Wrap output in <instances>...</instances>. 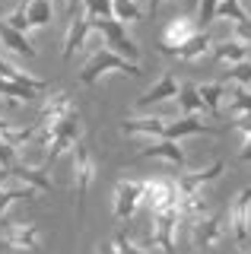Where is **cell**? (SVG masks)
Masks as SVG:
<instances>
[{"instance_id": "cell-16", "label": "cell", "mask_w": 251, "mask_h": 254, "mask_svg": "<svg viewBox=\"0 0 251 254\" xmlns=\"http://www.w3.org/2000/svg\"><path fill=\"white\" fill-rule=\"evenodd\" d=\"M140 156L143 159H162V162L178 165V169H185V162H188V156H185L178 140H150L146 146H140Z\"/></svg>"}, {"instance_id": "cell-11", "label": "cell", "mask_w": 251, "mask_h": 254, "mask_svg": "<svg viewBox=\"0 0 251 254\" xmlns=\"http://www.w3.org/2000/svg\"><path fill=\"white\" fill-rule=\"evenodd\" d=\"M143 206L153 213L175 210L178 206V188L175 178H143Z\"/></svg>"}, {"instance_id": "cell-31", "label": "cell", "mask_w": 251, "mask_h": 254, "mask_svg": "<svg viewBox=\"0 0 251 254\" xmlns=\"http://www.w3.org/2000/svg\"><path fill=\"white\" fill-rule=\"evenodd\" d=\"M229 79L239 89H251V61H242L235 67H229Z\"/></svg>"}, {"instance_id": "cell-30", "label": "cell", "mask_w": 251, "mask_h": 254, "mask_svg": "<svg viewBox=\"0 0 251 254\" xmlns=\"http://www.w3.org/2000/svg\"><path fill=\"white\" fill-rule=\"evenodd\" d=\"M235 130L245 137V143H242V149H239V159L242 162H251V115H245V118H235Z\"/></svg>"}, {"instance_id": "cell-38", "label": "cell", "mask_w": 251, "mask_h": 254, "mask_svg": "<svg viewBox=\"0 0 251 254\" xmlns=\"http://www.w3.org/2000/svg\"><path fill=\"white\" fill-rule=\"evenodd\" d=\"M248 248H251V242H248Z\"/></svg>"}, {"instance_id": "cell-4", "label": "cell", "mask_w": 251, "mask_h": 254, "mask_svg": "<svg viewBox=\"0 0 251 254\" xmlns=\"http://www.w3.org/2000/svg\"><path fill=\"white\" fill-rule=\"evenodd\" d=\"M223 213H226V232L232 235L239 251H245L248 242H251V185L242 188Z\"/></svg>"}, {"instance_id": "cell-17", "label": "cell", "mask_w": 251, "mask_h": 254, "mask_svg": "<svg viewBox=\"0 0 251 254\" xmlns=\"http://www.w3.org/2000/svg\"><path fill=\"white\" fill-rule=\"evenodd\" d=\"M92 32H96V22H92L86 13H80V16H73V19H70L67 35H64V61H70L76 51H80Z\"/></svg>"}, {"instance_id": "cell-10", "label": "cell", "mask_w": 251, "mask_h": 254, "mask_svg": "<svg viewBox=\"0 0 251 254\" xmlns=\"http://www.w3.org/2000/svg\"><path fill=\"white\" fill-rule=\"evenodd\" d=\"M96 32L105 38L108 51H115V54H121V58L140 64V48H137L134 38L127 35V26H121L118 19H102V22H96Z\"/></svg>"}, {"instance_id": "cell-22", "label": "cell", "mask_w": 251, "mask_h": 254, "mask_svg": "<svg viewBox=\"0 0 251 254\" xmlns=\"http://www.w3.org/2000/svg\"><path fill=\"white\" fill-rule=\"evenodd\" d=\"M112 16L121 26H137L146 19V0H112Z\"/></svg>"}, {"instance_id": "cell-2", "label": "cell", "mask_w": 251, "mask_h": 254, "mask_svg": "<svg viewBox=\"0 0 251 254\" xmlns=\"http://www.w3.org/2000/svg\"><path fill=\"white\" fill-rule=\"evenodd\" d=\"M105 73H127V76H143V67L127 58H121V54L108 51V48H99V51H92V58L80 67V83L83 86H96Z\"/></svg>"}, {"instance_id": "cell-5", "label": "cell", "mask_w": 251, "mask_h": 254, "mask_svg": "<svg viewBox=\"0 0 251 254\" xmlns=\"http://www.w3.org/2000/svg\"><path fill=\"white\" fill-rule=\"evenodd\" d=\"M54 19V3L51 0H26L19 10H13L6 16V26H13L16 32L29 35V32H38L45 26H51Z\"/></svg>"}, {"instance_id": "cell-35", "label": "cell", "mask_w": 251, "mask_h": 254, "mask_svg": "<svg viewBox=\"0 0 251 254\" xmlns=\"http://www.w3.org/2000/svg\"><path fill=\"white\" fill-rule=\"evenodd\" d=\"M162 3H166V0H146V16H156Z\"/></svg>"}, {"instance_id": "cell-25", "label": "cell", "mask_w": 251, "mask_h": 254, "mask_svg": "<svg viewBox=\"0 0 251 254\" xmlns=\"http://www.w3.org/2000/svg\"><path fill=\"white\" fill-rule=\"evenodd\" d=\"M216 19H223V22H229V26H235V22H248L251 13L245 10V0H219Z\"/></svg>"}, {"instance_id": "cell-36", "label": "cell", "mask_w": 251, "mask_h": 254, "mask_svg": "<svg viewBox=\"0 0 251 254\" xmlns=\"http://www.w3.org/2000/svg\"><path fill=\"white\" fill-rule=\"evenodd\" d=\"M197 3H200V0H182V6H185V13H197Z\"/></svg>"}, {"instance_id": "cell-21", "label": "cell", "mask_w": 251, "mask_h": 254, "mask_svg": "<svg viewBox=\"0 0 251 254\" xmlns=\"http://www.w3.org/2000/svg\"><path fill=\"white\" fill-rule=\"evenodd\" d=\"M229 92V83L226 79H213V83H197V95L203 102V111L207 115H219L223 111V99Z\"/></svg>"}, {"instance_id": "cell-34", "label": "cell", "mask_w": 251, "mask_h": 254, "mask_svg": "<svg viewBox=\"0 0 251 254\" xmlns=\"http://www.w3.org/2000/svg\"><path fill=\"white\" fill-rule=\"evenodd\" d=\"M16 162H19V153L6 143H0V169H13Z\"/></svg>"}, {"instance_id": "cell-37", "label": "cell", "mask_w": 251, "mask_h": 254, "mask_svg": "<svg viewBox=\"0 0 251 254\" xmlns=\"http://www.w3.org/2000/svg\"><path fill=\"white\" fill-rule=\"evenodd\" d=\"M96 254H115L112 248H102V245H99V248H96Z\"/></svg>"}, {"instance_id": "cell-7", "label": "cell", "mask_w": 251, "mask_h": 254, "mask_svg": "<svg viewBox=\"0 0 251 254\" xmlns=\"http://www.w3.org/2000/svg\"><path fill=\"white\" fill-rule=\"evenodd\" d=\"M143 206V178H121L112 194V213L115 219H134Z\"/></svg>"}, {"instance_id": "cell-1", "label": "cell", "mask_w": 251, "mask_h": 254, "mask_svg": "<svg viewBox=\"0 0 251 254\" xmlns=\"http://www.w3.org/2000/svg\"><path fill=\"white\" fill-rule=\"evenodd\" d=\"M121 130L124 137H153V140H178L182 143L185 137H219L223 133V127H210L203 124L197 115L191 118H175V121H169V118H124L121 121Z\"/></svg>"}, {"instance_id": "cell-8", "label": "cell", "mask_w": 251, "mask_h": 254, "mask_svg": "<svg viewBox=\"0 0 251 254\" xmlns=\"http://www.w3.org/2000/svg\"><path fill=\"white\" fill-rule=\"evenodd\" d=\"M197 19H194L191 13H182V16H172V19L166 22V29H162L159 42H156V48H159L166 58H172V54L178 51L185 42H191L194 35H197Z\"/></svg>"}, {"instance_id": "cell-24", "label": "cell", "mask_w": 251, "mask_h": 254, "mask_svg": "<svg viewBox=\"0 0 251 254\" xmlns=\"http://www.w3.org/2000/svg\"><path fill=\"white\" fill-rule=\"evenodd\" d=\"M32 137H35V127H19V124L6 121V118L0 115V143H6V146H13L19 153L26 143H32Z\"/></svg>"}, {"instance_id": "cell-15", "label": "cell", "mask_w": 251, "mask_h": 254, "mask_svg": "<svg viewBox=\"0 0 251 254\" xmlns=\"http://www.w3.org/2000/svg\"><path fill=\"white\" fill-rule=\"evenodd\" d=\"M226 172V162L223 159H213L210 165H203V169H194V172H182L175 178V188H188V190H203L207 185H213L219 175Z\"/></svg>"}, {"instance_id": "cell-26", "label": "cell", "mask_w": 251, "mask_h": 254, "mask_svg": "<svg viewBox=\"0 0 251 254\" xmlns=\"http://www.w3.org/2000/svg\"><path fill=\"white\" fill-rule=\"evenodd\" d=\"M32 197H35V190L26 188V185H16V188L3 185V188H0V216L10 210V203H16V200H32Z\"/></svg>"}, {"instance_id": "cell-9", "label": "cell", "mask_w": 251, "mask_h": 254, "mask_svg": "<svg viewBox=\"0 0 251 254\" xmlns=\"http://www.w3.org/2000/svg\"><path fill=\"white\" fill-rule=\"evenodd\" d=\"M153 232H150V242L153 248L166 251V254H175V245H178V235H182V222H178V206L175 210H162V213H153Z\"/></svg>"}, {"instance_id": "cell-23", "label": "cell", "mask_w": 251, "mask_h": 254, "mask_svg": "<svg viewBox=\"0 0 251 254\" xmlns=\"http://www.w3.org/2000/svg\"><path fill=\"white\" fill-rule=\"evenodd\" d=\"M210 48H213V35H210V29H207V32H197V35H194L191 42H185L175 54H172V58L191 64V61H200L203 54H210Z\"/></svg>"}, {"instance_id": "cell-3", "label": "cell", "mask_w": 251, "mask_h": 254, "mask_svg": "<svg viewBox=\"0 0 251 254\" xmlns=\"http://www.w3.org/2000/svg\"><path fill=\"white\" fill-rule=\"evenodd\" d=\"M73 194H76V213H80V219H86V197H89V188H92V181H96V172H99V165H96V153H92V146L86 140H80L73 149Z\"/></svg>"}, {"instance_id": "cell-14", "label": "cell", "mask_w": 251, "mask_h": 254, "mask_svg": "<svg viewBox=\"0 0 251 254\" xmlns=\"http://www.w3.org/2000/svg\"><path fill=\"white\" fill-rule=\"evenodd\" d=\"M178 92H182V79L172 73V70H166V73L156 79V83L140 95L134 105L137 108H146V105H156V102H169V99H178Z\"/></svg>"}, {"instance_id": "cell-27", "label": "cell", "mask_w": 251, "mask_h": 254, "mask_svg": "<svg viewBox=\"0 0 251 254\" xmlns=\"http://www.w3.org/2000/svg\"><path fill=\"white\" fill-rule=\"evenodd\" d=\"M178 102H182L185 118L200 115V111H203V102H200V95H197V86H182V92H178Z\"/></svg>"}, {"instance_id": "cell-28", "label": "cell", "mask_w": 251, "mask_h": 254, "mask_svg": "<svg viewBox=\"0 0 251 254\" xmlns=\"http://www.w3.org/2000/svg\"><path fill=\"white\" fill-rule=\"evenodd\" d=\"M83 13L89 16L92 22H102V19H115L112 16V0H80Z\"/></svg>"}, {"instance_id": "cell-29", "label": "cell", "mask_w": 251, "mask_h": 254, "mask_svg": "<svg viewBox=\"0 0 251 254\" xmlns=\"http://www.w3.org/2000/svg\"><path fill=\"white\" fill-rule=\"evenodd\" d=\"M216 6H219V0H200V3H197L194 19H197V29H200V32H207V29L216 22Z\"/></svg>"}, {"instance_id": "cell-32", "label": "cell", "mask_w": 251, "mask_h": 254, "mask_svg": "<svg viewBox=\"0 0 251 254\" xmlns=\"http://www.w3.org/2000/svg\"><path fill=\"white\" fill-rule=\"evenodd\" d=\"M112 251L115 254H146L140 245H134L127 238V232H115V242H112Z\"/></svg>"}, {"instance_id": "cell-20", "label": "cell", "mask_w": 251, "mask_h": 254, "mask_svg": "<svg viewBox=\"0 0 251 254\" xmlns=\"http://www.w3.org/2000/svg\"><path fill=\"white\" fill-rule=\"evenodd\" d=\"M0 48H3V51H13L16 58H26V61H32L38 54L35 45L29 42L22 32H16L13 26H6V19H0Z\"/></svg>"}, {"instance_id": "cell-33", "label": "cell", "mask_w": 251, "mask_h": 254, "mask_svg": "<svg viewBox=\"0 0 251 254\" xmlns=\"http://www.w3.org/2000/svg\"><path fill=\"white\" fill-rule=\"evenodd\" d=\"M229 35L235 38V42H242V45H251V19L248 22H235V26L229 29Z\"/></svg>"}, {"instance_id": "cell-18", "label": "cell", "mask_w": 251, "mask_h": 254, "mask_svg": "<svg viewBox=\"0 0 251 254\" xmlns=\"http://www.w3.org/2000/svg\"><path fill=\"white\" fill-rule=\"evenodd\" d=\"M210 58L223 67H235V64L248 61V45L235 42V38H213V48H210Z\"/></svg>"}, {"instance_id": "cell-13", "label": "cell", "mask_w": 251, "mask_h": 254, "mask_svg": "<svg viewBox=\"0 0 251 254\" xmlns=\"http://www.w3.org/2000/svg\"><path fill=\"white\" fill-rule=\"evenodd\" d=\"M188 232H191L197 248H216L226 238V213H203Z\"/></svg>"}, {"instance_id": "cell-6", "label": "cell", "mask_w": 251, "mask_h": 254, "mask_svg": "<svg viewBox=\"0 0 251 254\" xmlns=\"http://www.w3.org/2000/svg\"><path fill=\"white\" fill-rule=\"evenodd\" d=\"M76 102H73V95L64 92V89H48L42 95V111H38V124H35V130H51V127H58L64 118L70 115H76Z\"/></svg>"}, {"instance_id": "cell-19", "label": "cell", "mask_w": 251, "mask_h": 254, "mask_svg": "<svg viewBox=\"0 0 251 254\" xmlns=\"http://www.w3.org/2000/svg\"><path fill=\"white\" fill-rule=\"evenodd\" d=\"M6 172H10V181H19V185L32 188L35 194H48V190H54V185H51V178H48L45 169H32V165L16 162L13 169H6Z\"/></svg>"}, {"instance_id": "cell-12", "label": "cell", "mask_w": 251, "mask_h": 254, "mask_svg": "<svg viewBox=\"0 0 251 254\" xmlns=\"http://www.w3.org/2000/svg\"><path fill=\"white\" fill-rule=\"evenodd\" d=\"M0 245L10 251H26L32 254L42 248V232H38L35 222H6L0 229Z\"/></svg>"}]
</instances>
